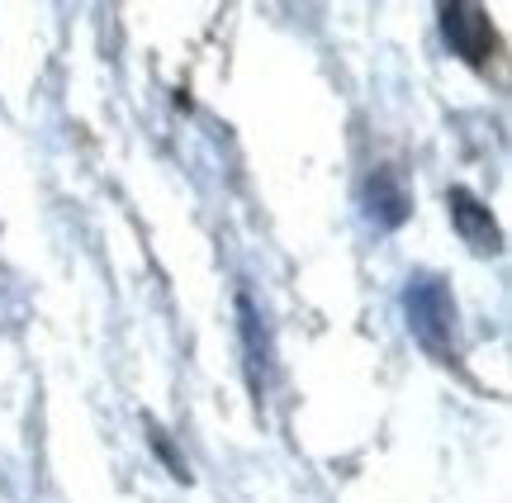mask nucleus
<instances>
[{
	"label": "nucleus",
	"mask_w": 512,
	"mask_h": 503,
	"mask_svg": "<svg viewBox=\"0 0 512 503\" xmlns=\"http://www.w3.org/2000/svg\"><path fill=\"white\" fill-rule=\"evenodd\" d=\"M403 314H408V333L418 337V347L427 356H437L441 366H456L460 347H456V299H451V285L432 271H418L408 276V290H403Z\"/></svg>",
	"instance_id": "f257e3e1"
},
{
	"label": "nucleus",
	"mask_w": 512,
	"mask_h": 503,
	"mask_svg": "<svg viewBox=\"0 0 512 503\" xmlns=\"http://www.w3.org/2000/svg\"><path fill=\"white\" fill-rule=\"evenodd\" d=\"M356 200H361V214L375 233H394L413 214V190H408L399 167H370Z\"/></svg>",
	"instance_id": "f03ea898"
},
{
	"label": "nucleus",
	"mask_w": 512,
	"mask_h": 503,
	"mask_svg": "<svg viewBox=\"0 0 512 503\" xmlns=\"http://www.w3.org/2000/svg\"><path fill=\"white\" fill-rule=\"evenodd\" d=\"M441 34L451 43V53L479 72L498 57V34L479 5H441Z\"/></svg>",
	"instance_id": "7ed1b4c3"
},
{
	"label": "nucleus",
	"mask_w": 512,
	"mask_h": 503,
	"mask_svg": "<svg viewBox=\"0 0 512 503\" xmlns=\"http://www.w3.org/2000/svg\"><path fill=\"white\" fill-rule=\"evenodd\" d=\"M446 214H451V224H456L460 243H470V252H479V257H498V252H503V233H498L494 214H489V205H484L470 186L446 190Z\"/></svg>",
	"instance_id": "20e7f679"
},
{
	"label": "nucleus",
	"mask_w": 512,
	"mask_h": 503,
	"mask_svg": "<svg viewBox=\"0 0 512 503\" xmlns=\"http://www.w3.org/2000/svg\"><path fill=\"white\" fill-rule=\"evenodd\" d=\"M238 333H242V366H247V385L252 394L261 399L266 385H271V371H275V347H271V333H266V323L256 314V304L247 295H238Z\"/></svg>",
	"instance_id": "39448f33"
},
{
	"label": "nucleus",
	"mask_w": 512,
	"mask_h": 503,
	"mask_svg": "<svg viewBox=\"0 0 512 503\" xmlns=\"http://www.w3.org/2000/svg\"><path fill=\"white\" fill-rule=\"evenodd\" d=\"M143 428H147V442H152V451L162 456V466L171 470V480H181V485H190L195 475H190V461H185L181 451H176V442L166 437V428L157 423V418H143Z\"/></svg>",
	"instance_id": "423d86ee"
}]
</instances>
